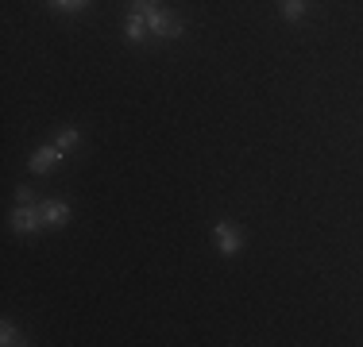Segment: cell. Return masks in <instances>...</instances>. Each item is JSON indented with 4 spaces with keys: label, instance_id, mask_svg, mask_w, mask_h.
<instances>
[{
    "label": "cell",
    "instance_id": "ba28073f",
    "mask_svg": "<svg viewBox=\"0 0 363 347\" xmlns=\"http://www.w3.org/2000/svg\"><path fill=\"white\" fill-rule=\"evenodd\" d=\"M306 12H309V0H282V16H286L290 23H298Z\"/></svg>",
    "mask_w": 363,
    "mask_h": 347
},
{
    "label": "cell",
    "instance_id": "8992f818",
    "mask_svg": "<svg viewBox=\"0 0 363 347\" xmlns=\"http://www.w3.org/2000/svg\"><path fill=\"white\" fill-rule=\"evenodd\" d=\"M147 35H151V28H147V16H135V12H128V23H124V39L140 47V42L147 39Z\"/></svg>",
    "mask_w": 363,
    "mask_h": 347
},
{
    "label": "cell",
    "instance_id": "7c38bea8",
    "mask_svg": "<svg viewBox=\"0 0 363 347\" xmlns=\"http://www.w3.org/2000/svg\"><path fill=\"white\" fill-rule=\"evenodd\" d=\"M16 205H35V193L28 186H16Z\"/></svg>",
    "mask_w": 363,
    "mask_h": 347
},
{
    "label": "cell",
    "instance_id": "9c48e42d",
    "mask_svg": "<svg viewBox=\"0 0 363 347\" xmlns=\"http://www.w3.org/2000/svg\"><path fill=\"white\" fill-rule=\"evenodd\" d=\"M0 336H4V340H0V343H8V347H12V343H28V340H23V336L16 332V328H12V324H8V320H4V324H0Z\"/></svg>",
    "mask_w": 363,
    "mask_h": 347
},
{
    "label": "cell",
    "instance_id": "7a4b0ae2",
    "mask_svg": "<svg viewBox=\"0 0 363 347\" xmlns=\"http://www.w3.org/2000/svg\"><path fill=\"white\" fill-rule=\"evenodd\" d=\"M12 232L16 236H35L39 228H47V224H43V208L39 205H16V212H12Z\"/></svg>",
    "mask_w": 363,
    "mask_h": 347
},
{
    "label": "cell",
    "instance_id": "8fae6325",
    "mask_svg": "<svg viewBox=\"0 0 363 347\" xmlns=\"http://www.w3.org/2000/svg\"><path fill=\"white\" fill-rule=\"evenodd\" d=\"M155 8H159V0H132V12L135 16H151Z\"/></svg>",
    "mask_w": 363,
    "mask_h": 347
},
{
    "label": "cell",
    "instance_id": "277c9868",
    "mask_svg": "<svg viewBox=\"0 0 363 347\" xmlns=\"http://www.w3.org/2000/svg\"><path fill=\"white\" fill-rule=\"evenodd\" d=\"M62 159H66L62 147H58V143H47V147H39V151L31 154L28 170H31V174H50V170L58 166V162H62Z\"/></svg>",
    "mask_w": 363,
    "mask_h": 347
},
{
    "label": "cell",
    "instance_id": "5b68a950",
    "mask_svg": "<svg viewBox=\"0 0 363 347\" xmlns=\"http://www.w3.org/2000/svg\"><path fill=\"white\" fill-rule=\"evenodd\" d=\"M39 208H43V224L47 228H66L70 224V205L66 201H43Z\"/></svg>",
    "mask_w": 363,
    "mask_h": 347
},
{
    "label": "cell",
    "instance_id": "52a82bcc",
    "mask_svg": "<svg viewBox=\"0 0 363 347\" xmlns=\"http://www.w3.org/2000/svg\"><path fill=\"white\" fill-rule=\"evenodd\" d=\"M55 143L62 147V154H70L77 143H82V132H77V127H62V132L55 135Z\"/></svg>",
    "mask_w": 363,
    "mask_h": 347
},
{
    "label": "cell",
    "instance_id": "3957f363",
    "mask_svg": "<svg viewBox=\"0 0 363 347\" xmlns=\"http://www.w3.org/2000/svg\"><path fill=\"white\" fill-rule=\"evenodd\" d=\"M213 239H217V251H220L224 258H232V255H240V251H244V232H240L232 220H220L217 228H213Z\"/></svg>",
    "mask_w": 363,
    "mask_h": 347
},
{
    "label": "cell",
    "instance_id": "6da1fadb",
    "mask_svg": "<svg viewBox=\"0 0 363 347\" xmlns=\"http://www.w3.org/2000/svg\"><path fill=\"white\" fill-rule=\"evenodd\" d=\"M147 28H151L155 39H182V35H186V23H182L178 16H170L167 8H155V12L147 16Z\"/></svg>",
    "mask_w": 363,
    "mask_h": 347
},
{
    "label": "cell",
    "instance_id": "30bf717a",
    "mask_svg": "<svg viewBox=\"0 0 363 347\" xmlns=\"http://www.w3.org/2000/svg\"><path fill=\"white\" fill-rule=\"evenodd\" d=\"M50 4H55L58 12H82V8H89V0H50Z\"/></svg>",
    "mask_w": 363,
    "mask_h": 347
}]
</instances>
